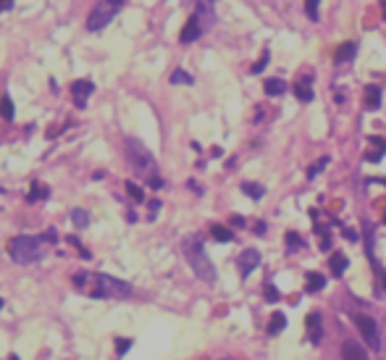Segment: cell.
<instances>
[{
    "label": "cell",
    "mask_w": 386,
    "mask_h": 360,
    "mask_svg": "<svg viewBox=\"0 0 386 360\" xmlns=\"http://www.w3.org/2000/svg\"><path fill=\"white\" fill-rule=\"evenodd\" d=\"M263 295H265L268 303H278V297H281V295H278V289H276L273 284H265V287H263Z\"/></svg>",
    "instance_id": "cell-27"
},
{
    "label": "cell",
    "mask_w": 386,
    "mask_h": 360,
    "mask_svg": "<svg viewBox=\"0 0 386 360\" xmlns=\"http://www.w3.org/2000/svg\"><path fill=\"white\" fill-rule=\"evenodd\" d=\"M48 197H50V190L45 187V184H40V182H32V187H29V195H27V200H29V203L48 200Z\"/></svg>",
    "instance_id": "cell-13"
},
{
    "label": "cell",
    "mask_w": 386,
    "mask_h": 360,
    "mask_svg": "<svg viewBox=\"0 0 386 360\" xmlns=\"http://www.w3.org/2000/svg\"><path fill=\"white\" fill-rule=\"evenodd\" d=\"M257 263H260V252H257V250H244L239 258H237V265H239V274L242 276H250L257 268Z\"/></svg>",
    "instance_id": "cell-7"
},
{
    "label": "cell",
    "mask_w": 386,
    "mask_h": 360,
    "mask_svg": "<svg viewBox=\"0 0 386 360\" xmlns=\"http://www.w3.org/2000/svg\"><path fill=\"white\" fill-rule=\"evenodd\" d=\"M265 231V224H255V234H263Z\"/></svg>",
    "instance_id": "cell-35"
},
{
    "label": "cell",
    "mask_w": 386,
    "mask_h": 360,
    "mask_svg": "<svg viewBox=\"0 0 386 360\" xmlns=\"http://www.w3.org/2000/svg\"><path fill=\"white\" fill-rule=\"evenodd\" d=\"M344 237H347L349 242H355V239H357V234H355V231H352V229H344Z\"/></svg>",
    "instance_id": "cell-33"
},
{
    "label": "cell",
    "mask_w": 386,
    "mask_h": 360,
    "mask_svg": "<svg viewBox=\"0 0 386 360\" xmlns=\"http://www.w3.org/2000/svg\"><path fill=\"white\" fill-rule=\"evenodd\" d=\"M74 287L79 292H84L89 297H103V300H121V297H129L132 295V287L121 279H113L108 274H87L81 271L74 276Z\"/></svg>",
    "instance_id": "cell-1"
},
{
    "label": "cell",
    "mask_w": 386,
    "mask_h": 360,
    "mask_svg": "<svg viewBox=\"0 0 386 360\" xmlns=\"http://www.w3.org/2000/svg\"><path fill=\"white\" fill-rule=\"evenodd\" d=\"M242 192L250 195L252 200H260V197L265 195V190L260 187V184H255V182H244V184H242Z\"/></svg>",
    "instance_id": "cell-21"
},
{
    "label": "cell",
    "mask_w": 386,
    "mask_h": 360,
    "mask_svg": "<svg viewBox=\"0 0 386 360\" xmlns=\"http://www.w3.org/2000/svg\"><path fill=\"white\" fill-rule=\"evenodd\" d=\"M365 106H368V111H378L381 108V89L376 84L365 87Z\"/></svg>",
    "instance_id": "cell-12"
},
{
    "label": "cell",
    "mask_w": 386,
    "mask_h": 360,
    "mask_svg": "<svg viewBox=\"0 0 386 360\" xmlns=\"http://www.w3.org/2000/svg\"><path fill=\"white\" fill-rule=\"evenodd\" d=\"M231 224H234V226H244V218H242V216H234Z\"/></svg>",
    "instance_id": "cell-34"
},
{
    "label": "cell",
    "mask_w": 386,
    "mask_h": 360,
    "mask_svg": "<svg viewBox=\"0 0 386 360\" xmlns=\"http://www.w3.org/2000/svg\"><path fill=\"white\" fill-rule=\"evenodd\" d=\"M326 287V279L323 274H308V292H321V289Z\"/></svg>",
    "instance_id": "cell-20"
},
{
    "label": "cell",
    "mask_w": 386,
    "mask_h": 360,
    "mask_svg": "<svg viewBox=\"0 0 386 360\" xmlns=\"http://www.w3.org/2000/svg\"><path fill=\"white\" fill-rule=\"evenodd\" d=\"M265 92L271 98L284 95V92H286V82H284V79H265Z\"/></svg>",
    "instance_id": "cell-16"
},
{
    "label": "cell",
    "mask_w": 386,
    "mask_h": 360,
    "mask_svg": "<svg viewBox=\"0 0 386 360\" xmlns=\"http://www.w3.org/2000/svg\"><path fill=\"white\" fill-rule=\"evenodd\" d=\"M326 163H329V158H321V160H318V163H315V166H310V171H308V176L313 179V176H315V173H318V171H321V168H323Z\"/></svg>",
    "instance_id": "cell-28"
},
{
    "label": "cell",
    "mask_w": 386,
    "mask_h": 360,
    "mask_svg": "<svg viewBox=\"0 0 386 360\" xmlns=\"http://www.w3.org/2000/svg\"><path fill=\"white\" fill-rule=\"evenodd\" d=\"M383 224H386V218H383Z\"/></svg>",
    "instance_id": "cell-37"
},
{
    "label": "cell",
    "mask_w": 386,
    "mask_h": 360,
    "mask_svg": "<svg viewBox=\"0 0 386 360\" xmlns=\"http://www.w3.org/2000/svg\"><path fill=\"white\" fill-rule=\"evenodd\" d=\"M342 360H368V357H365V352H362L360 344L344 342V344H342Z\"/></svg>",
    "instance_id": "cell-11"
},
{
    "label": "cell",
    "mask_w": 386,
    "mask_h": 360,
    "mask_svg": "<svg viewBox=\"0 0 386 360\" xmlns=\"http://www.w3.org/2000/svg\"><path fill=\"white\" fill-rule=\"evenodd\" d=\"M126 192L132 195V200H137V203H142V200H145V192H142V187H137L134 182H126Z\"/></svg>",
    "instance_id": "cell-25"
},
{
    "label": "cell",
    "mask_w": 386,
    "mask_h": 360,
    "mask_svg": "<svg viewBox=\"0 0 386 360\" xmlns=\"http://www.w3.org/2000/svg\"><path fill=\"white\" fill-rule=\"evenodd\" d=\"M284 329H286V316H284V313H273L271 323H268V334L276 336L278 331H284Z\"/></svg>",
    "instance_id": "cell-17"
},
{
    "label": "cell",
    "mask_w": 386,
    "mask_h": 360,
    "mask_svg": "<svg viewBox=\"0 0 386 360\" xmlns=\"http://www.w3.org/2000/svg\"><path fill=\"white\" fill-rule=\"evenodd\" d=\"M0 116H3L6 121L14 119V103H11V98H8V95L0 98Z\"/></svg>",
    "instance_id": "cell-23"
},
{
    "label": "cell",
    "mask_w": 386,
    "mask_h": 360,
    "mask_svg": "<svg viewBox=\"0 0 386 360\" xmlns=\"http://www.w3.org/2000/svg\"><path fill=\"white\" fill-rule=\"evenodd\" d=\"M119 3H113V0H100V3L89 11V16H87V29L89 32H100L105 29L113 21V16L119 14Z\"/></svg>",
    "instance_id": "cell-5"
},
{
    "label": "cell",
    "mask_w": 386,
    "mask_h": 360,
    "mask_svg": "<svg viewBox=\"0 0 386 360\" xmlns=\"http://www.w3.org/2000/svg\"><path fill=\"white\" fill-rule=\"evenodd\" d=\"M181 247H184V258H186V263L192 265L195 276L203 279L205 284H213L216 282V268H213V263H210V258L205 255L203 242L197 237H186L181 242Z\"/></svg>",
    "instance_id": "cell-2"
},
{
    "label": "cell",
    "mask_w": 386,
    "mask_h": 360,
    "mask_svg": "<svg viewBox=\"0 0 386 360\" xmlns=\"http://www.w3.org/2000/svg\"><path fill=\"white\" fill-rule=\"evenodd\" d=\"M355 323H357V331L362 334V342H368L370 350H378V347H381V342H378V323L373 321L370 316H357Z\"/></svg>",
    "instance_id": "cell-6"
},
{
    "label": "cell",
    "mask_w": 386,
    "mask_h": 360,
    "mask_svg": "<svg viewBox=\"0 0 386 360\" xmlns=\"http://www.w3.org/2000/svg\"><path fill=\"white\" fill-rule=\"evenodd\" d=\"M347 265H349L347 255H342V252L331 255V274H334V276H342V274L347 271Z\"/></svg>",
    "instance_id": "cell-18"
},
{
    "label": "cell",
    "mask_w": 386,
    "mask_h": 360,
    "mask_svg": "<svg viewBox=\"0 0 386 360\" xmlns=\"http://www.w3.org/2000/svg\"><path fill=\"white\" fill-rule=\"evenodd\" d=\"M171 84H195V79L186 71H181V68H176V71L171 74Z\"/></svg>",
    "instance_id": "cell-24"
},
{
    "label": "cell",
    "mask_w": 386,
    "mask_h": 360,
    "mask_svg": "<svg viewBox=\"0 0 386 360\" xmlns=\"http://www.w3.org/2000/svg\"><path fill=\"white\" fill-rule=\"evenodd\" d=\"M71 221H74V226H79V229H87V226H89V216H87V211L76 208V211H71Z\"/></svg>",
    "instance_id": "cell-22"
},
{
    "label": "cell",
    "mask_w": 386,
    "mask_h": 360,
    "mask_svg": "<svg viewBox=\"0 0 386 360\" xmlns=\"http://www.w3.org/2000/svg\"><path fill=\"white\" fill-rule=\"evenodd\" d=\"M355 50H357V45H355V42H344L342 48L336 50V58H334V61H336V63H347V61H352V58H355Z\"/></svg>",
    "instance_id": "cell-14"
},
{
    "label": "cell",
    "mask_w": 386,
    "mask_h": 360,
    "mask_svg": "<svg viewBox=\"0 0 386 360\" xmlns=\"http://www.w3.org/2000/svg\"><path fill=\"white\" fill-rule=\"evenodd\" d=\"M295 95H297V100H302V103H310V100H313L310 76H305V79H302V82H297V87H295Z\"/></svg>",
    "instance_id": "cell-15"
},
{
    "label": "cell",
    "mask_w": 386,
    "mask_h": 360,
    "mask_svg": "<svg viewBox=\"0 0 386 360\" xmlns=\"http://www.w3.org/2000/svg\"><path fill=\"white\" fill-rule=\"evenodd\" d=\"M265 66H268V53H263V58H260V61H257V63L252 66V74H260Z\"/></svg>",
    "instance_id": "cell-29"
},
{
    "label": "cell",
    "mask_w": 386,
    "mask_h": 360,
    "mask_svg": "<svg viewBox=\"0 0 386 360\" xmlns=\"http://www.w3.org/2000/svg\"><path fill=\"white\" fill-rule=\"evenodd\" d=\"M126 158H129V166H132L137 173L147 176V182L158 176V163H155V158H153V153H150V150H147L142 142H139V139H134V137L126 139Z\"/></svg>",
    "instance_id": "cell-4"
},
{
    "label": "cell",
    "mask_w": 386,
    "mask_h": 360,
    "mask_svg": "<svg viewBox=\"0 0 386 360\" xmlns=\"http://www.w3.org/2000/svg\"><path fill=\"white\" fill-rule=\"evenodd\" d=\"M158 208H160V203H158V200H153V203H150V218H155Z\"/></svg>",
    "instance_id": "cell-32"
},
{
    "label": "cell",
    "mask_w": 386,
    "mask_h": 360,
    "mask_svg": "<svg viewBox=\"0 0 386 360\" xmlns=\"http://www.w3.org/2000/svg\"><path fill=\"white\" fill-rule=\"evenodd\" d=\"M308 336H310V344H321L323 326H321V316H318V313H310V316H308Z\"/></svg>",
    "instance_id": "cell-10"
},
{
    "label": "cell",
    "mask_w": 386,
    "mask_h": 360,
    "mask_svg": "<svg viewBox=\"0 0 386 360\" xmlns=\"http://www.w3.org/2000/svg\"><path fill=\"white\" fill-rule=\"evenodd\" d=\"M210 237H213L216 242H231V231L226 229V226H221V224H213V226H210Z\"/></svg>",
    "instance_id": "cell-19"
},
{
    "label": "cell",
    "mask_w": 386,
    "mask_h": 360,
    "mask_svg": "<svg viewBox=\"0 0 386 360\" xmlns=\"http://www.w3.org/2000/svg\"><path fill=\"white\" fill-rule=\"evenodd\" d=\"M129 347H132V339H119L116 350H119V355H124V352H129Z\"/></svg>",
    "instance_id": "cell-30"
},
{
    "label": "cell",
    "mask_w": 386,
    "mask_h": 360,
    "mask_svg": "<svg viewBox=\"0 0 386 360\" xmlns=\"http://www.w3.org/2000/svg\"><path fill=\"white\" fill-rule=\"evenodd\" d=\"M205 29H203V24H200V19H197L195 14L189 16V21L184 24V29H181V34H179V40L184 42V45H189V42H195L197 37H200Z\"/></svg>",
    "instance_id": "cell-8"
},
{
    "label": "cell",
    "mask_w": 386,
    "mask_h": 360,
    "mask_svg": "<svg viewBox=\"0 0 386 360\" xmlns=\"http://www.w3.org/2000/svg\"><path fill=\"white\" fill-rule=\"evenodd\" d=\"M302 245H305V242H302V237L295 234V231H289V234H286V247H289V250H300Z\"/></svg>",
    "instance_id": "cell-26"
},
{
    "label": "cell",
    "mask_w": 386,
    "mask_h": 360,
    "mask_svg": "<svg viewBox=\"0 0 386 360\" xmlns=\"http://www.w3.org/2000/svg\"><path fill=\"white\" fill-rule=\"evenodd\" d=\"M42 250H45V237L21 234V237H14V239L8 242V255H11V260H16V263H21V265L40 260V258H42Z\"/></svg>",
    "instance_id": "cell-3"
},
{
    "label": "cell",
    "mask_w": 386,
    "mask_h": 360,
    "mask_svg": "<svg viewBox=\"0 0 386 360\" xmlns=\"http://www.w3.org/2000/svg\"><path fill=\"white\" fill-rule=\"evenodd\" d=\"M71 92H74V100H76V106L79 108H84L87 106V98L95 92V84L89 82V79H79V82L71 84Z\"/></svg>",
    "instance_id": "cell-9"
},
{
    "label": "cell",
    "mask_w": 386,
    "mask_h": 360,
    "mask_svg": "<svg viewBox=\"0 0 386 360\" xmlns=\"http://www.w3.org/2000/svg\"><path fill=\"white\" fill-rule=\"evenodd\" d=\"M8 8H14V0H0V14L8 11Z\"/></svg>",
    "instance_id": "cell-31"
},
{
    "label": "cell",
    "mask_w": 386,
    "mask_h": 360,
    "mask_svg": "<svg viewBox=\"0 0 386 360\" xmlns=\"http://www.w3.org/2000/svg\"><path fill=\"white\" fill-rule=\"evenodd\" d=\"M383 19H386V3H383Z\"/></svg>",
    "instance_id": "cell-36"
}]
</instances>
